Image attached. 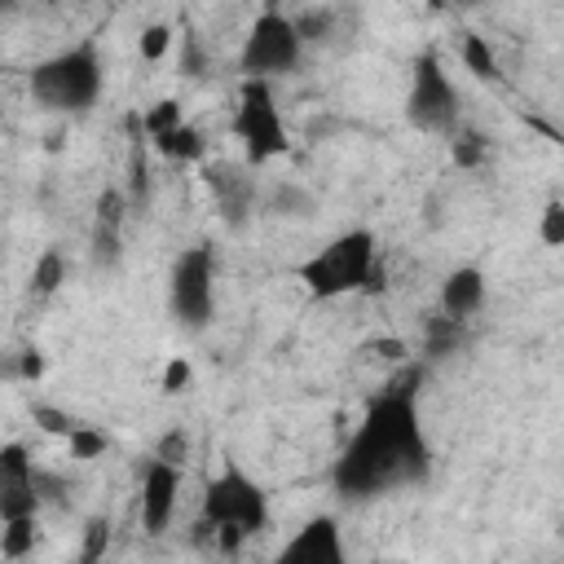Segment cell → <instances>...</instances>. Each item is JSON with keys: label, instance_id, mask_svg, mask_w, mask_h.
<instances>
[{"label": "cell", "instance_id": "cell-19", "mask_svg": "<svg viewBox=\"0 0 564 564\" xmlns=\"http://www.w3.org/2000/svg\"><path fill=\"white\" fill-rule=\"evenodd\" d=\"M538 238L546 247H564V198H551L542 212H538Z\"/></svg>", "mask_w": 564, "mask_h": 564}, {"label": "cell", "instance_id": "cell-16", "mask_svg": "<svg viewBox=\"0 0 564 564\" xmlns=\"http://www.w3.org/2000/svg\"><path fill=\"white\" fill-rule=\"evenodd\" d=\"M185 123V115H181V106L167 97V101H154L145 115H141V132L150 137V141H159V137H167L172 128H181Z\"/></svg>", "mask_w": 564, "mask_h": 564}, {"label": "cell", "instance_id": "cell-23", "mask_svg": "<svg viewBox=\"0 0 564 564\" xmlns=\"http://www.w3.org/2000/svg\"><path fill=\"white\" fill-rule=\"evenodd\" d=\"M106 520H88V538H84V551H79V564H101L106 560Z\"/></svg>", "mask_w": 564, "mask_h": 564}, {"label": "cell", "instance_id": "cell-21", "mask_svg": "<svg viewBox=\"0 0 564 564\" xmlns=\"http://www.w3.org/2000/svg\"><path fill=\"white\" fill-rule=\"evenodd\" d=\"M137 48H141L145 62H159V57L172 48V26H167V22H150V26L141 31V44H137Z\"/></svg>", "mask_w": 564, "mask_h": 564}, {"label": "cell", "instance_id": "cell-17", "mask_svg": "<svg viewBox=\"0 0 564 564\" xmlns=\"http://www.w3.org/2000/svg\"><path fill=\"white\" fill-rule=\"evenodd\" d=\"M0 551L4 560H22L35 551V520H4L0 529Z\"/></svg>", "mask_w": 564, "mask_h": 564}, {"label": "cell", "instance_id": "cell-20", "mask_svg": "<svg viewBox=\"0 0 564 564\" xmlns=\"http://www.w3.org/2000/svg\"><path fill=\"white\" fill-rule=\"evenodd\" d=\"M31 419H35L44 432L66 436V441H70V436H75V427H79L70 414H62V410H53V405H44V401H35V405H31Z\"/></svg>", "mask_w": 564, "mask_h": 564}, {"label": "cell", "instance_id": "cell-13", "mask_svg": "<svg viewBox=\"0 0 564 564\" xmlns=\"http://www.w3.org/2000/svg\"><path fill=\"white\" fill-rule=\"evenodd\" d=\"M119 225H123V194L106 189L97 198V225H93V260L97 264H115L119 260Z\"/></svg>", "mask_w": 564, "mask_h": 564}, {"label": "cell", "instance_id": "cell-12", "mask_svg": "<svg viewBox=\"0 0 564 564\" xmlns=\"http://www.w3.org/2000/svg\"><path fill=\"white\" fill-rule=\"evenodd\" d=\"M207 189L216 194V207L225 212L229 225H238L242 212L256 203L251 176H247V167H238V163H212V167H207Z\"/></svg>", "mask_w": 564, "mask_h": 564}, {"label": "cell", "instance_id": "cell-8", "mask_svg": "<svg viewBox=\"0 0 564 564\" xmlns=\"http://www.w3.org/2000/svg\"><path fill=\"white\" fill-rule=\"evenodd\" d=\"M405 123L414 132H432V137L454 132V123H458V93H454V79L436 53H419V62L410 70Z\"/></svg>", "mask_w": 564, "mask_h": 564}, {"label": "cell", "instance_id": "cell-24", "mask_svg": "<svg viewBox=\"0 0 564 564\" xmlns=\"http://www.w3.org/2000/svg\"><path fill=\"white\" fill-rule=\"evenodd\" d=\"M154 458H163V463H172V467H181L185 458H189V436L181 432V427H172L163 441H159V449H154Z\"/></svg>", "mask_w": 564, "mask_h": 564}, {"label": "cell", "instance_id": "cell-5", "mask_svg": "<svg viewBox=\"0 0 564 564\" xmlns=\"http://www.w3.org/2000/svg\"><path fill=\"white\" fill-rule=\"evenodd\" d=\"M304 48H308V44H304L295 18L282 13L278 4H264V9L247 22L242 48H238V70H242V79L273 84V79H282V75H295V70H300Z\"/></svg>", "mask_w": 564, "mask_h": 564}, {"label": "cell", "instance_id": "cell-11", "mask_svg": "<svg viewBox=\"0 0 564 564\" xmlns=\"http://www.w3.org/2000/svg\"><path fill=\"white\" fill-rule=\"evenodd\" d=\"M485 300H489V278H485L480 264H458V269L445 273V282H441V317L463 326L467 317H476L485 308Z\"/></svg>", "mask_w": 564, "mask_h": 564}, {"label": "cell", "instance_id": "cell-7", "mask_svg": "<svg viewBox=\"0 0 564 564\" xmlns=\"http://www.w3.org/2000/svg\"><path fill=\"white\" fill-rule=\"evenodd\" d=\"M167 308L185 330H203L216 313V256L207 242L185 247L167 269Z\"/></svg>", "mask_w": 564, "mask_h": 564}, {"label": "cell", "instance_id": "cell-9", "mask_svg": "<svg viewBox=\"0 0 564 564\" xmlns=\"http://www.w3.org/2000/svg\"><path fill=\"white\" fill-rule=\"evenodd\" d=\"M269 564H348V546H344V529L335 516H308Z\"/></svg>", "mask_w": 564, "mask_h": 564}, {"label": "cell", "instance_id": "cell-10", "mask_svg": "<svg viewBox=\"0 0 564 564\" xmlns=\"http://www.w3.org/2000/svg\"><path fill=\"white\" fill-rule=\"evenodd\" d=\"M176 502H181V467L150 458L141 471V489H137V511H141V529L150 538L167 533V524L176 520Z\"/></svg>", "mask_w": 564, "mask_h": 564}, {"label": "cell", "instance_id": "cell-22", "mask_svg": "<svg viewBox=\"0 0 564 564\" xmlns=\"http://www.w3.org/2000/svg\"><path fill=\"white\" fill-rule=\"evenodd\" d=\"M273 207H278V216H308L313 212V198L304 189H295V185H282L273 194Z\"/></svg>", "mask_w": 564, "mask_h": 564}, {"label": "cell", "instance_id": "cell-3", "mask_svg": "<svg viewBox=\"0 0 564 564\" xmlns=\"http://www.w3.org/2000/svg\"><path fill=\"white\" fill-rule=\"evenodd\" d=\"M198 529L212 533L216 546L234 551L238 542L269 529V494L256 476H247L238 463H225L207 485L198 502Z\"/></svg>", "mask_w": 564, "mask_h": 564}, {"label": "cell", "instance_id": "cell-4", "mask_svg": "<svg viewBox=\"0 0 564 564\" xmlns=\"http://www.w3.org/2000/svg\"><path fill=\"white\" fill-rule=\"evenodd\" d=\"M375 264H379V242L370 229H344L335 238H326L308 260L295 264V282L313 295V300H339V295H357L375 282Z\"/></svg>", "mask_w": 564, "mask_h": 564}, {"label": "cell", "instance_id": "cell-2", "mask_svg": "<svg viewBox=\"0 0 564 564\" xmlns=\"http://www.w3.org/2000/svg\"><path fill=\"white\" fill-rule=\"evenodd\" d=\"M106 88V62L97 40H75L48 57H40L26 75V93L48 115H84L97 106Z\"/></svg>", "mask_w": 564, "mask_h": 564}, {"label": "cell", "instance_id": "cell-6", "mask_svg": "<svg viewBox=\"0 0 564 564\" xmlns=\"http://www.w3.org/2000/svg\"><path fill=\"white\" fill-rule=\"evenodd\" d=\"M234 141H242L247 150V163L260 167L278 154H286V123H282V110H278V97H273V84H260V79H242L238 88V106H234V123H229Z\"/></svg>", "mask_w": 564, "mask_h": 564}, {"label": "cell", "instance_id": "cell-25", "mask_svg": "<svg viewBox=\"0 0 564 564\" xmlns=\"http://www.w3.org/2000/svg\"><path fill=\"white\" fill-rule=\"evenodd\" d=\"M106 449V432H93V427H75V436H70V454L75 458H93V454H101Z\"/></svg>", "mask_w": 564, "mask_h": 564}, {"label": "cell", "instance_id": "cell-15", "mask_svg": "<svg viewBox=\"0 0 564 564\" xmlns=\"http://www.w3.org/2000/svg\"><path fill=\"white\" fill-rule=\"evenodd\" d=\"M62 282H66V260H62V251H57V247L40 251V260H35V269H31V291H35V295H53Z\"/></svg>", "mask_w": 564, "mask_h": 564}, {"label": "cell", "instance_id": "cell-26", "mask_svg": "<svg viewBox=\"0 0 564 564\" xmlns=\"http://www.w3.org/2000/svg\"><path fill=\"white\" fill-rule=\"evenodd\" d=\"M185 383H189V366H185V361H172L167 375H163V388H167V392H181Z\"/></svg>", "mask_w": 564, "mask_h": 564}, {"label": "cell", "instance_id": "cell-14", "mask_svg": "<svg viewBox=\"0 0 564 564\" xmlns=\"http://www.w3.org/2000/svg\"><path fill=\"white\" fill-rule=\"evenodd\" d=\"M154 150L167 154V159H176V163H194V159H203V132L194 123H181L167 137H159Z\"/></svg>", "mask_w": 564, "mask_h": 564}, {"label": "cell", "instance_id": "cell-18", "mask_svg": "<svg viewBox=\"0 0 564 564\" xmlns=\"http://www.w3.org/2000/svg\"><path fill=\"white\" fill-rule=\"evenodd\" d=\"M463 66L480 79H494L498 75V62H494V48L480 40V35H463Z\"/></svg>", "mask_w": 564, "mask_h": 564}, {"label": "cell", "instance_id": "cell-1", "mask_svg": "<svg viewBox=\"0 0 564 564\" xmlns=\"http://www.w3.org/2000/svg\"><path fill=\"white\" fill-rule=\"evenodd\" d=\"M432 471V445L419 419V397L410 383H392L370 401L357 432L339 449L330 467V485L344 498H379L405 485L427 480Z\"/></svg>", "mask_w": 564, "mask_h": 564}]
</instances>
